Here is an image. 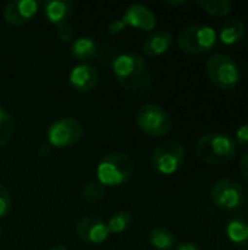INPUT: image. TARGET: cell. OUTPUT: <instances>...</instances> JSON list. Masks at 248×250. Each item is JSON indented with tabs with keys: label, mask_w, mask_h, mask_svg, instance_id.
Listing matches in <instances>:
<instances>
[{
	"label": "cell",
	"mask_w": 248,
	"mask_h": 250,
	"mask_svg": "<svg viewBox=\"0 0 248 250\" xmlns=\"http://www.w3.org/2000/svg\"><path fill=\"white\" fill-rule=\"evenodd\" d=\"M113 72L120 85L133 94L146 92L152 85V75L148 63L134 51L118 54L113 62Z\"/></svg>",
	"instance_id": "cell-1"
},
{
	"label": "cell",
	"mask_w": 248,
	"mask_h": 250,
	"mask_svg": "<svg viewBox=\"0 0 248 250\" xmlns=\"http://www.w3.org/2000/svg\"><path fill=\"white\" fill-rule=\"evenodd\" d=\"M196 152L199 158L209 166H225L235 157L237 144L227 133L212 132L197 141Z\"/></svg>",
	"instance_id": "cell-2"
},
{
	"label": "cell",
	"mask_w": 248,
	"mask_h": 250,
	"mask_svg": "<svg viewBox=\"0 0 248 250\" xmlns=\"http://www.w3.org/2000/svg\"><path fill=\"white\" fill-rule=\"evenodd\" d=\"M134 173L133 158L124 152H110L102 157L96 167L98 182L104 186H118L129 182Z\"/></svg>",
	"instance_id": "cell-3"
},
{
	"label": "cell",
	"mask_w": 248,
	"mask_h": 250,
	"mask_svg": "<svg viewBox=\"0 0 248 250\" xmlns=\"http://www.w3.org/2000/svg\"><path fill=\"white\" fill-rule=\"evenodd\" d=\"M206 73L210 82L224 91L237 88L243 79L240 64L228 54L216 53L206 60Z\"/></svg>",
	"instance_id": "cell-4"
},
{
	"label": "cell",
	"mask_w": 248,
	"mask_h": 250,
	"mask_svg": "<svg viewBox=\"0 0 248 250\" xmlns=\"http://www.w3.org/2000/svg\"><path fill=\"white\" fill-rule=\"evenodd\" d=\"M136 123L143 133L153 138L165 136L172 127V122L168 111L155 103H146L137 110Z\"/></svg>",
	"instance_id": "cell-5"
},
{
	"label": "cell",
	"mask_w": 248,
	"mask_h": 250,
	"mask_svg": "<svg viewBox=\"0 0 248 250\" xmlns=\"http://www.w3.org/2000/svg\"><path fill=\"white\" fill-rule=\"evenodd\" d=\"M218 40V34L208 25H191L178 35V47L187 54H203L210 51Z\"/></svg>",
	"instance_id": "cell-6"
},
{
	"label": "cell",
	"mask_w": 248,
	"mask_h": 250,
	"mask_svg": "<svg viewBox=\"0 0 248 250\" xmlns=\"http://www.w3.org/2000/svg\"><path fill=\"white\" fill-rule=\"evenodd\" d=\"M186 158L184 146L177 141H167L155 148L151 157V164L155 171L168 176L180 170Z\"/></svg>",
	"instance_id": "cell-7"
},
{
	"label": "cell",
	"mask_w": 248,
	"mask_h": 250,
	"mask_svg": "<svg viewBox=\"0 0 248 250\" xmlns=\"http://www.w3.org/2000/svg\"><path fill=\"white\" fill-rule=\"evenodd\" d=\"M212 202L222 211H237L246 204V190L232 179H221L212 186Z\"/></svg>",
	"instance_id": "cell-8"
},
{
	"label": "cell",
	"mask_w": 248,
	"mask_h": 250,
	"mask_svg": "<svg viewBox=\"0 0 248 250\" xmlns=\"http://www.w3.org/2000/svg\"><path fill=\"white\" fill-rule=\"evenodd\" d=\"M83 126L73 117H61L54 120L47 130L48 144L56 148H67L80 141Z\"/></svg>",
	"instance_id": "cell-9"
},
{
	"label": "cell",
	"mask_w": 248,
	"mask_h": 250,
	"mask_svg": "<svg viewBox=\"0 0 248 250\" xmlns=\"http://www.w3.org/2000/svg\"><path fill=\"white\" fill-rule=\"evenodd\" d=\"M75 229H76L77 237L83 243H88V245L104 243L110 236V230H108L107 223L98 217H94V215H86V217L79 218Z\"/></svg>",
	"instance_id": "cell-10"
},
{
	"label": "cell",
	"mask_w": 248,
	"mask_h": 250,
	"mask_svg": "<svg viewBox=\"0 0 248 250\" xmlns=\"http://www.w3.org/2000/svg\"><path fill=\"white\" fill-rule=\"evenodd\" d=\"M38 10V1L35 0H13L4 7V21L12 26H22L28 23Z\"/></svg>",
	"instance_id": "cell-11"
},
{
	"label": "cell",
	"mask_w": 248,
	"mask_h": 250,
	"mask_svg": "<svg viewBox=\"0 0 248 250\" xmlns=\"http://www.w3.org/2000/svg\"><path fill=\"white\" fill-rule=\"evenodd\" d=\"M99 82L98 70L89 63H80L72 67L69 73V83L77 92H89Z\"/></svg>",
	"instance_id": "cell-12"
},
{
	"label": "cell",
	"mask_w": 248,
	"mask_h": 250,
	"mask_svg": "<svg viewBox=\"0 0 248 250\" xmlns=\"http://www.w3.org/2000/svg\"><path fill=\"white\" fill-rule=\"evenodd\" d=\"M124 25L142 29V31H152L156 25V16L153 15V12L145 6V4H130L126 7L124 13H123V19Z\"/></svg>",
	"instance_id": "cell-13"
},
{
	"label": "cell",
	"mask_w": 248,
	"mask_h": 250,
	"mask_svg": "<svg viewBox=\"0 0 248 250\" xmlns=\"http://www.w3.org/2000/svg\"><path fill=\"white\" fill-rule=\"evenodd\" d=\"M227 236L231 243L243 250H248V211L235 214L228 226Z\"/></svg>",
	"instance_id": "cell-14"
},
{
	"label": "cell",
	"mask_w": 248,
	"mask_h": 250,
	"mask_svg": "<svg viewBox=\"0 0 248 250\" xmlns=\"http://www.w3.org/2000/svg\"><path fill=\"white\" fill-rule=\"evenodd\" d=\"M171 45H172V34L167 29H161L149 34L145 38L142 44V50L143 54L148 57H159L165 54L171 48Z\"/></svg>",
	"instance_id": "cell-15"
},
{
	"label": "cell",
	"mask_w": 248,
	"mask_h": 250,
	"mask_svg": "<svg viewBox=\"0 0 248 250\" xmlns=\"http://www.w3.org/2000/svg\"><path fill=\"white\" fill-rule=\"evenodd\" d=\"M73 13V3L69 0H50L44 3V16L48 22L60 25L67 22Z\"/></svg>",
	"instance_id": "cell-16"
},
{
	"label": "cell",
	"mask_w": 248,
	"mask_h": 250,
	"mask_svg": "<svg viewBox=\"0 0 248 250\" xmlns=\"http://www.w3.org/2000/svg\"><path fill=\"white\" fill-rule=\"evenodd\" d=\"M246 35V25L240 19L227 21L219 29V38L227 45H234L240 42Z\"/></svg>",
	"instance_id": "cell-17"
},
{
	"label": "cell",
	"mask_w": 248,
	"mask_h": 250,
	"mask_svg": "<svg viewBox=\"0 0 248 250\" xmlns=\"http://www.w3.org/2000/svg\"><path fill=\"white\" fill-rule=\"evenodd\" d=\"M149 242L159 250H171L175 248V234L167 227H155L149 234Z\"/></svg>",
	"instance_id": "cell-18"
},
{
	"label": "cell",
	"mask_w": 248,
	"mask_h": 250,
	"mask_svg": "<svg viewBox=\"0 0 248 250\" xmlns=\"http://www.w3.org/2000/svg\"><path fill=\"white\" fill-rule=\"evenodd\" d=\"M70 53L75 59L77 60H91L95 53H96V44L92 38H88V37H80V38H76L72 45H70Z\"/></svg>",
	"instance_id": "cell-19"
},
{
	"label": "cell",
	"mask_w": 248,
	"mask_h": 250,
	"mask_svg": "<svg viewBox=\"0 0 248 250\" xmlns=\"http://www.w3.org/2000/svg\"><path fill=\"white\" fill-rule=\"evenodd\" d=\"M197 4L205 12H208L215 18H224L232 9V3L229 0H199Z\"/></svg>",
	"instance_id": "cell-20"
},
{
	"label": "cell",
	"mask_w": 248,
	"mask_h": 250,
	"mask_svg": "<svg viewBox=\"0 0 248 250\" xmlns=\"http://www.w3.org/2000/svg\"><path fill=\"white\" fill-rule=\"evenodd\" d=\"M132 221H133V215L129 211H117L115 214L111 215L107 226H108L110 233L120 234L132 226Z\"/></svg>",
	"instance_id": "cell-21"
},
{
	"label": "cell",
	"mask_w": 248,
	"mask_h": 250,
	"mask_svg": "<svg viewBox=\"0 0 248 250\" xmlns=\"http://www.w3.org/2000/svg\"><path fill=\"white\" fill-rule=\"evenodd\" d=\"M105 195V186L98 180H91L82 188V196L89 204L99 202Z\"/></svg>",
	"instance_id": "cell-22"
},
{
	"label": "cell",
	"mask_w": 248,
	"mask_h": 250,
	"mask_svg": "<svg viewBox=\"0 0 248 250\" xmlns=\"http://www.w3.org/2000/svg\"><path fill=\"white\" fill-rule=\"evenodd\" d=\"M15 132V125L12 116L0 107V146H4L10 142Z\"/></svg>",
	"instance_id": "cell-23"
},
{
	"label": "cell",
	"mask_w": 248,
	"mask_h": 250,
	"mask_svg": "<svg viewBox=\"0 0 248 250\" xmlns=\"http://www.w3.org/2000/svg\"><path fill=\"white\" fill-rule=\"evenodd\" d=\"M12 209V199H10V193L7 192V189L0 185V218L6 217Z\"/></svg>",
	"instance_id": "cell-24"
},
{
	"label": "cell",
	"mask_w": 248,
	"mask_h": 250,
	"mask_svg": "<svg viewBox=\"0 0 248 250\" xmlns=\"http://www.w3.org/2000/svg\"><path fill=\"white\" fill-rule=\"evenodd\" d=\"M56 34H57V38H58L60 41H63V42H69V41H72V40H73V37H75V29H73V26H72L70 23L64 22V23L57 25V31H56Z\"/></svg>",
	"instance_id": "cell-25"
},
{
	"label": "cell",
	"mask_w": 248,
	"mask_h": 250,
	"mask_svg": "<svg viewBox=\"0 0 248 250\" xmlns=\"http://www.w3.org/2000/svg\"><path fill=\"white\" fill-rule=\"evenodd\" d=\"M235 144L237 145H240V146H243V148H246L248 149V123L247 125H243V126H240L238 127V130H237V133H235Z\"/></svg>",
	"instance_id": "cell-26"
},
{
	"label": "cell",
	"mask_w": 248,
	"mask_h": 250,
	"mask_svg": "<svg viewBox=\"0 0 248 250\" xmlns=\"http://www.w3.org/2000/svg\"><path fill=\"white\" fill-rule=\"evenodd\" d=\"M124 26H126L124 22H123L121 19H120V21L117 19V21H113V22L108 25V31H110L113 35H117V34H120V32L124 29Z\"/></svg>",
	"instance_id": "cell-27"
},
{
	"label": "cell",
	"mask_w": 248,
	"mask_h": 250,
	"mask_svg": "<svg viewBox=\"0 0 248 250\" xmlns=\"http://www.w3.org/2000/svg\"><path fill=\"white\" fill-rule=\"evenodd\" d=\"M240 171L243 174V177L246 179V182L248 183V152H246L240 161Z\"/></svg>",
	"instance_id": "cell-28"
},
{
	"label": "cell",
	"mask_w": 248,
	"mask_h": 250,
	"mask_svg": "<svg viewBox=\"0 0 248 250\" xmlns=\"http://www.w3.org/2000/svg\"><path fill=\"white\" fill-rule=\"evenodd\" d=\"M175 250H202L200 249V246L197 245V243H194V242H183V243H180Z\"/></svg>",
	"instance_id": "cell-29"
},
{
	"label": "cell",
	"mask_w": 248,
	"mask_h": 250,
	"mask_svg": "<svg viewBox=\"0 0 248 250\" xmlns=\"http://www.w3.org/2000/svg\"><path fill=\"white\" fill-rule=\"evenodd\" d=\"M51 250H69L66 246H61V245H57V246H54Z\"/></svg>",
	"instance_id": "cell-30"
},
{
	"label": "cell",
	"mask_w": 248,
	"mask_h": 250,
	"mask_svg": "<svg viewBox=\"0 0 248 250\" xmlns=\"http://www.w3.org/2000/svg\"><path fill=\"white\" fill-rule=\"evenodd\" d=\"M168 4H186V1H168Z\"/></svg>",
	"instance_id": "cell-31"
},
{
	"label": "cell",
	"mask_w": 248,
	"mask_h": 250,
	"mask_svg": "<svg viewBox=\"0 0 248 250\" xmlns=\"http://www.w3.org/2000/svg\"><path fill=\"white\" fill-rule=\"evenodd\" d=\"M0 237H1V229H0Z\"/></svg>",
	"instance_id": "cell-32"
}]
</instances>
